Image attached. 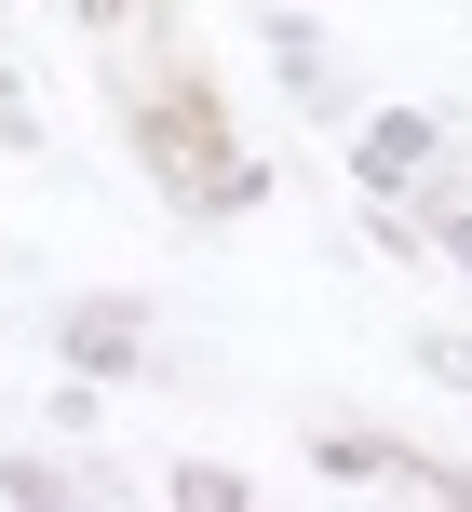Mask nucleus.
Returning a JSON list of instances; mask_svg holds the SVG:
<instances>
[{"mask_svg": "<svg viewBox=\"0 0 472 512\" xmlns=\"http://www.w3.org/2000/svg\"><path fill=\"white\" fill-rule=\"evenodd\" d=\"M311 472H324V486H459V472H432L419 445H378V432H324Z\"/></svg>", "mask_w": 472, "mask_h": 512, "instance_id": "nucleus-1", "label": "nucleus"}, {"mask_svg": "<svg viewBox=\"0 0 472 512\" xmlns=\"http://www.w3.org/2000/svg\"><path fill=\"white\" fill-rule=\"evenodd\" d=\"M432 149H446V135H432L419 108H378L351 162H365V189H432Z\"/></svg>", "mask_w": 472, "mask_h": 512, "instance_id": "nucleus-2", "label": "nucleus"}, {"mask_svg": "<svg viewBox=\"0 0 472 512\" xmlns=\"http://www.w3.org/2000/svg\"><path fill=\"white\" fill-rule=\"evenodd\" d=\"M419 230H432V243H446L459 270H472V189H446V176H432V189H419Z\"/></svg>", "mask_w": 472, "mask_h": 512, "instance_id": "nucleus-3", "label": "nucleus"}, {"mask_svg": "<svg viewBox=\"0 0 472 512\" xmlns=\"http://www.w3.org/2000/svg\"><path fill=\"white\" fill-rule=\"evenodd\" d=\"M68 351H81V364H108V378H122V351H135V310H81V324H68Z\"/></svg>", "mask_w": 472, "mask_h": 512, "instance_id": "nucleus-4", "label": "nucleus"}]
</instances>
